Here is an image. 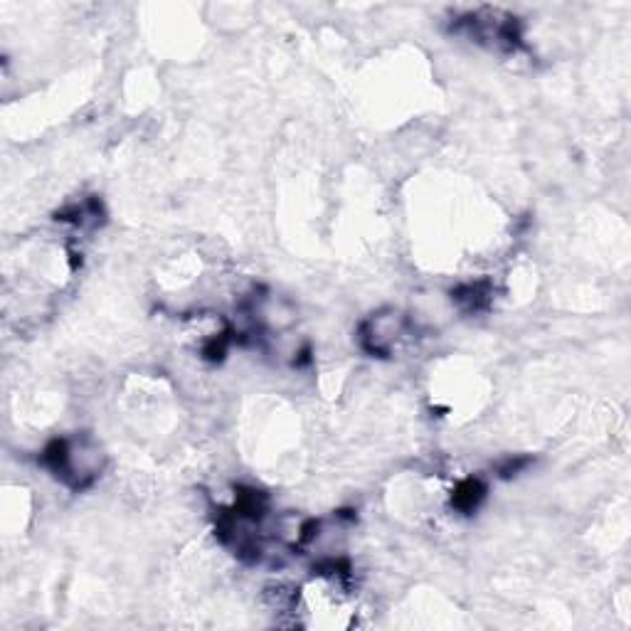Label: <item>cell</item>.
<instances>
[{
  "label": "cell",
  "mask_w": 631,
  "mask_h": 631,
  "mask_svg": "<svg viewBox=\"0 0 631 631\" xmlns=\"http://www.w3.org/2000/svg\"><path fill=\"white\" fill-rule=\"evenodd\" d=\"M407 328H410V318L402 311L383 309L360 326V343H363L368 353L385 358V355L395 351V346L402 341Z\"/></svg>",
  "instance_id": "cell-1"
},
{
  "label": "cell",
  "mask_w": 631,
  "mask_h": 631,
  "mask_svg": "<svg viewBox=\"0 0 631 631\" xmlns=\"http://www.w3.org/2000/svg\"><path fill=\"white\" fill-rule=\"evenodd\" d=\"M486 496V486L481 484L479 479H466L461 481L459 486H456L454 496H452V503L456 511L461 513H471L479 508V503L484 501Z\"/></svg>",
  "instance_id": "cell-2"
}]
</instances>
